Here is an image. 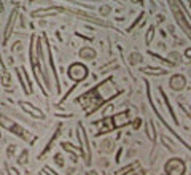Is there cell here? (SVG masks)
Segmentation results:
<instances>
[{"label":"cell","instance_id":"obj_1","mask_svg":"<svg viewBox=\"0 0 191 175\" xmlns=\"http://www.w3.org/2000/svg\"><path fill=\"white\" fill-rule=\"evenodd\" d=\"M70 73L69 75L78 83V81H81L83 78H86V73H88V69H86L83 64H73V66L70 67V70H69Z\"/></svg>","mask_w":191,"mask_h":175},{"label":"cell","instance_id":"obj_2","mask_svg":"<svg viewBox=\"0 0 191 175\" xmlns=\"http://www.w3.org/2000/svg\"><path fill=\"white\" fill-rule=\"evenodd\" d=\"M6 129H10V131H11L13 134H16L18 137H21L22 140H27V142H32V139H30V134H29L27 131H24V129H21V126H18V124H14L13 123V126H8V124H3Z\"/></svg>","mask_w":191,"mask_h":175},{"label":"cell","instance_id":"obj_3","mask_svg":"<svg viewBox=\"0 0 191 175\" xmlns=\"http://www.w3.org/2000/svg\"><path fill=\"white\" fill-rule=\"evenodd\" d=\"M21 107H22L24 110H29V113H32V115H34V116H37V118H40V119H43V118H45V115L40 112V110H37V108H35V107H32L30 104H24V102H22V104H21Z\"/></svg>","mask_w":191,"mask_h":175},{"label":"cell","instance_id":"obj_4","mask_svg":"<svg viewBox=\"0 0 191 175\" xmlns=\"http://www.w3.org/2000/svg\"><path fill=\"white\" fill-rule=\"evenodd\" d=\"M170 86L174 88V89H183V86H185V80H183V77L175 75L174 78L170 80Z\"/></svg>","mask_w":191,"mask_h":175},{"label":"cell","instance_id":"obj_5","mask_svg":"<svg viewBox=\"0 0 191 175\" xmlns=\"http://www.w3.org/2000/svg\"><path fill=\"white\" fill-rule=\"evenodd\" d=\"M143 73H151V75H164V73H167L166 70H162V69H151V67H145V69H142Z\"/></svg>","mask_w":191,"mask_h":175},{"label":"cell","instance_id":"obj_6","mask_svg":"<svg viewBox=\"0 0 191 175\" xmlns=\"http://www.w3.org/2000/svg\"><path fill=\"white\" fill-rule=\"evenodd\" d=\"M27 154H29V153H27V150H26V151L22 153V156L19 158V161H18V162H19V164H26V162H27Z\"/></svg>","mask_w":191,"mask_h":175},{"label":"cell","instance_id":"obj_7","mask_svg":"<svg viewBox=\"0 0 191 175\" xmlns=\"http://www.w3.org/2000/svg\"><path fill=\"white\" fill-rule=\"evenodd\" d=\"M139 61H142V56H139V54H132V56H131V62L132 64H136Z\"/></svg>","mask_w":191,"mask_h":175},{"label":"cell","instance_id":"obj_8","mask_svg":"<svg viewBox=\"0 0 191 175\" xmlns=\"http://www.w3.org/2000/svg\"><path fill=\"white\" fill-rule=\"evenodd\" d=\"M81 56H89V58H94V51H81Z\"/></svg>","mask_w":191,"mask_h":175},{"label":"cell","instance_id":"obj_9","mask_svg":"<svg viewBox=\"0 0 191 175\" xmlns=\"http://www.w3.org/2000/svg\"><path fill=\"white\" fill-rule=\"evenodd\" d=\"M88 175H97V172H89Z\"/></svg>","mask_w":191,"mask_h":175}]
</instances>
